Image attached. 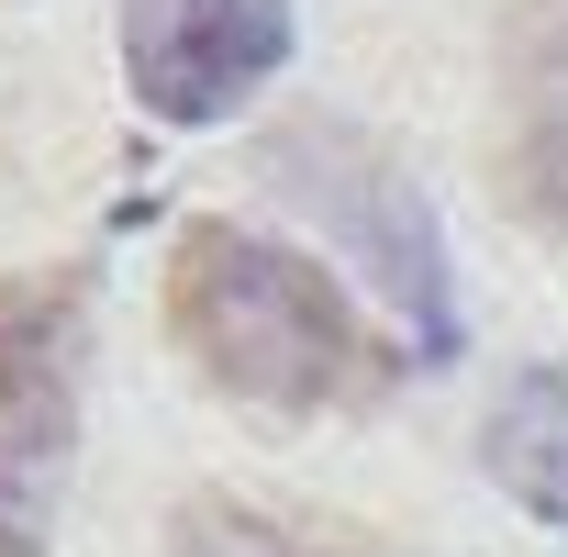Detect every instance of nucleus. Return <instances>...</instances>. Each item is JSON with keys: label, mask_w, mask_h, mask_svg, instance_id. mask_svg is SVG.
<instances>
[{"label": "nucleus", "mask_w": 568, "mask_h": 557, "mask_svg": "<svg viewBox=\"0 0 568 557\" xmlns=\"http://www.w3.org/2000/svg\"><path fill=\"white\" fill-rule=\"evenodd\" d=\"M267 168L302 179L291 201H313V223L346 234V256L368 267V291L402 313L413 357H446V346H457V291H446V245H435L424 190H413L379 145H357V134H335V123H291V134L267 145Z\"/></svg>", "instance_id": "nucleus-2"}, {"label": "nucleus", "mask_w": 568, "mask_h": 557, "mask_svg": "<svg viewBox=\"0 0 568 557\" xmlns=\"http://www.w3.org/2000/svg\"><path fill=\"white\" fill-rule=\"evenodd\" d=\"M168 546H179V557H368L346 524H324V513H278V502H245V490L179 502Z\"/></svg>", "instance_id": "nucleus-6"}, {"label": "nucleus", "mask_w": 568, "mask_h": 557, "mask_svg": "<svg viewBox=\"0 0 568 557\" xmlns=\"http://www.w3.org/2000/svg\"><path fill=\"white\" fill-rule=\"evenodd\" d=\"M68 446H79V313L57 291H0V557H45Z\"/></svg>", "instance_id": "nucleus-3"}, {"label": "nucleus", "mask_w": 568, "mask_h": 557, "mask_svg": "<svg viewBox=\"0 0 568 557\" xmlns=\"http://www.w3.org/2000/svg\"><path fill=\"white\" fill-rule=\"evenodd\" d=\"M479 468H490L535 524H568V357L524 368V379L490 402V424H479Z\"/></svg>", "instance_id": "nucleus-5"}, {"label": "nucleus", "mask_w": 568, "mask_h": 557, "mask_svg": "<svg viewBox=\"0 0 568 557\" xmlns=\"http://www.w3.org/2000/svg\"><path fill=\"white\" fill-rule=\"evenodd\" d=\"M513 101H524V179L546 212H568V0H535L524 57H513Z\"/></svg>", "instance_id": "nucleus-7"}, {"label": "nucleus", "mask_w": 568, "mask_h": 557, "mask_svg": "<svg viewBox=\"0 0 568 557\" xmlns=\"http://www.w3.org/2000/svg\"><path fill=\"white\" fill-rule=\"evenodd\" d=\"M291 68V0H123V79L156 123H212Z\"/></svg>", "instance_id": "nucleus-4"}, {"label": "nucleus", "mask_w": 568, "mask_h": 557, "mask_svg": "<svg viewBox=\"0 0 568 557\" xmlns=\"http://www.w3.org/2000/svg\"><path fill=\"white\" fill-rule=\"evenodd\" d=\"M168 335L190 368L256 413H346L390 379V346L335 278L256 223H190L168 256Z\"/></svg>", "instance_id": "nucleus-1"}]
</instances>
